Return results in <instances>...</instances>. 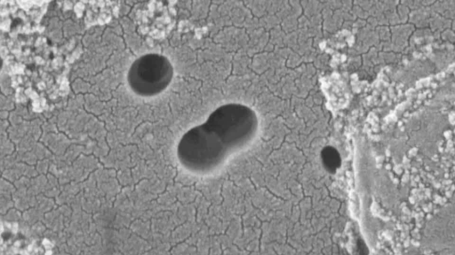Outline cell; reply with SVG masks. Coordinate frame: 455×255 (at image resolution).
<instances>
[{
    "instance_id": "cell-2",
    "label": "cell",
    "mask_w": 455,
    "mask_h": 255,
    "mask_svg": "<svg viewBox=\"0 0 455 255\" xmlns=\"http://www.w3.org/2000/svg\"><path fill=\"white\" fill-rule=\"evenodd\" d=\"M204 123L229 152L246 145L254 137L259 125L252 109L234 103L218 107Z\"/></svg>"
},
{
    "instance_id": "cell-1",
    "label": "cell",
    "mask_w": 455,
    "mask_h": 255,
    "mask_svg": "<svg viewBox=\"0 0 455 255\" xmlns=\"http://www.w3.org/2000/svg\"><path fill=\"white\" fill-rule=\"evenodd\" d=\"M229 153L205 123L187 131L177 146V157L181 166L196 174L215 170L223 164Z\"/></svg>"
},
{
    "instance_id": "cell-3",
    "label": "cell",
    "mask_w": 455,
    "mask_h": 255,
    "mask_svg": "<svg viewBox=\"0 0 455 255\" xmlns=\"http://www.w3.org/2000/svg\"><path fill=\"white\" fill-rule=\"evenodd\" d=\"M172 77L173 67L165 56L148 53L132 62L127 73V82L136 95L154 97L168 87Z\"/></svg>"
},
{
    "instance_id": "cell-4",
    "label": "cell",
    "mask_w": 455,
    "mask_h": 255,
    "mask_svg": "<svg viewBox=\"0 0 455 255\" xmlns=\"http://www.w3.org/2000/svg\"><path fill=\"white\" fill-rule=\"evenodd\" d=\"M321 158L323 167L330 173H335L340 166V156L334 147H324L321 151Z\"/></svg>"
}]
</instances>
